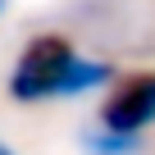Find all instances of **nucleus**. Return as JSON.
I'll return each instance as SVG.
<instances>
[{
	"mask_svg": "<svg viewBox=\"0 0 155 155\" xmlns=\"http://www.w3.org/2000/svg\"><path fill=\"white\" fill-rule=\"evenodd\" d=\"M114 78L110 59L78 55L64 37H37L18 50V64L9 73V96L14 101H64V96H87Z\"/></svg>",
	"mask_w": 155,
	"mask_h": 155,
	"instance_id": "nucleus-1",
	"label": "nucleus"
},
{
	"mask_svg": "<svg viewBox=\"0 0 155 155\" xmlns=\"http://www.w3.org/2000/svg\"><path fill=\"white\" fill-rule=\"evenodd\" d=\"M0 9H5V0H0Z\"/></svg>",
	"mask_w": 155,
	"mask_h": 155,
	"instance_id": "nucleus-5",
	"label": "nucleus"
},
{
	"mask_svg": "<svg viewBox=\"0 0 155 155\" xmlns=\"http://www.w3.org/2000/svg\"><path fill=\"white\" fill-rule=\"evenodd\" d=\"M150 123H155V73H132L101 105V128L123 132V137H141Z\"/></svg>",
	"mask_w": 155,
	"mask_h": 155,
	"instance_id": "nucleus-2",
	"label": "nucleus"
},
{
	"mask_svg": "<svg viewBox=\"0 0 155 155\" xmlns=\"http://www.w3.org/2000/svg\"><path fill=\"white\" fill-rule=\"evenodd\" d=\"M0 155H14V150H9V146H5V141H0Z\"/></svg>",
	"mask_w": 155,
	"mask_h": 155,
	"instance_id": "nucleus-4",
	"label": "nucleus"
},
{
	"mask_svg": "<svg viewBox=\"0 0 155 155\" xmlns=\"http://www.w3.org/2000/svg\"><path fill=\"white\" fill-rule=\"evenodd\" d=\"M82 146H87V155H137L141 150V137H123V132H110V128H91V132H82Z\"/></svg>",
	"mask_w": 155,
	"mask_h": 155,
	"instance_id": "nucleus-3",
	"label": "nucleus"
}]
</instances>
